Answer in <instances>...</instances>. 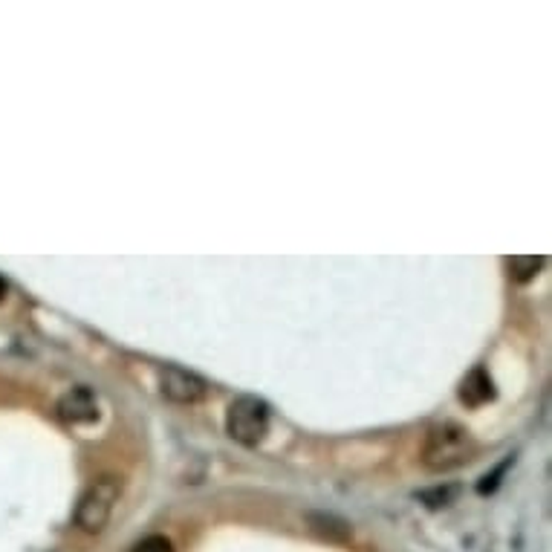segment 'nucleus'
Instances as JSON below:
<instances>
[{"label": "nucleus", "instance_id": "nucleus-9", "mask_svg": "<svg viewBox=\"0 0 552 552\" xmlns=\"http://www.w3.org/2000/svg\"><path fill=\"white\" fill-rule=\"evenodd\" d=\"M130 552H174V547L165 535H148V538H142Z\"/></svg>", "mask_w": 552, "mask_h": 552}, {"label": "nucleus", "instance_id": "nucleus-6", "mask_svg": "<svg viewBox=\"0 0 552 552\" xmlns=\"http://www.w3.org/2000/svg\"><path fill=\"white\" fill-rule=\"evenodd\" d=\"M460 399H463L465 405H472V408L492 403V399H495V382H492V376L483 371V367H475V371L468 373L463 379V384H460Z\"/></svg>", "mask_w": 552, "mask_h": 552}, {"label": "nucleus", "instance_id": "nucleus-4", "mask_svg": "<svg viewBox=\"0 0 552 552\" xmlns=\"http://www.w3.org/2000/svg\"><path fill=\"white\" fill-rule=\"evenodd\" d=\"M159 391L165 399H171L177 405H194L206 396V382L197 373L182 371V367H165L159 373Z\"/></svg>", "mask_w": 552, "mask_h": 552}, {"label": "nucleus", "instance_id": "nucleus-3", "mask_svg": "<svg viewBox=\"0 0 552 552\" xmlns=\"http://www.w3.org/2000/svg\"><path fill=\"white\" fill-rule=\"evenodd\" d=\"M270 431V408L255 396L234 399L226 411V434L240 445H258Z\"/></svg>", "mask_w": 552, "mask_h": 552}, {"label": "nucleus", "instance_id": "nucleus-11", "mask_svg": "<svg viewBox=\"0 0 552 552\" xmlns=\"http://www.w3.org/2000/svg\"><path fill=\"white\" fill-rule=\"evenodd\" d=\"M506 465H509V460H506L504 465H497V472H495V475H486V477H483V483H480V486H477V489H480L483 495H486V492H492V489L497 486V477H500V475H504V472H506Z\"/></svg>", "mask_w": 552, "mask_h": 552}, {"label": "nucleus", "instance_id": "nucleus-1", "mask_svg": "<svg viewBox=\"0 0 552 552\" xmlns=\"http://www.w3.org/2000/svg\"><path fill=\"white\" fill-rule=\"evenodd\" d=\"M477 455V445L463 425L457 423H437L428 428V437L423 445V465L428 472H455V468L472 463Z\"/></svg>", "mask_w": 552, "mask_h": 552}, {"label": "nucleus", "instance_id": "nucleus-5", "mask_svg": "<svg viewBox=\"0 0 552 552\" xmlns=\"http://www.w3.org/2000/svg\"><path fill=\"white\" fill-rule=\"evenodd\" d=\"M58 414H61V420L73 423V425H78V423H96L98 420V399H96V394L87 388V384H78V388L66 391L61 396Z\"/></svg>", "mask_w": 552, "mask_h": 552}, {"label": "nucleus", "instance_id": "nucleus-8", "mask_svg": "<svg viewBox=\"0 0 552 552\" xmlns=\"http://www.w3.org/2000/svg\"><path fill=\"white\" fill-rule=\"evenodd\" d=\"M544 266V258H509V270H512V278L517 283H526L538 275V270Z\"/></svg>", "mask_w": 552, "mask_h": 552}, {"label": "nucleus", "instance_id": "nucleus-10", "mask_svg": "<svg viewBox=\"0 0 552 552\" xmlns=\"http://www.w3.org/2000/svg\"><path fill=\"white\" fill-rule=\"evenodd\" d=\"M455 495H457V489H434V492H425L423 500L431 509H440V506H448Z\"/></svg>", "mask_w": 552, "mask_h": 552}, {"label": "nucleus", "instance_id": "nucleus-7", "mask_svg": "<svg viewBox=\"0 0 552 552\" xmlns=\"http://www.w3.org/2000/svg\"><path fill=\"white\" fill-rule=\"evenodd\" d=\"M310 529L327 541H347L350 538V526L332 515H310Z\"/></svg>", "mask_w": 552, "mask_h": 552}, {"label": "nucleus", "instance_id": "nucleus-2", "mask_svg": "<svg viewBox=\"0 0 552 552\" xmlns=\"http://www.w3.org/2000/svg\"><path fill=\"white\" fill-rule=\"evenodd\" d=\"M122 495V483L116 477H98L93 480L90 486L85 489V495L78 497V506H76V524L90 532L98 535L105 532V526L110 524V515L116 500Z\"/></svg>", "mask_w": 552, "mask_h": 552}, {"label": "nucleus", "instance_id": "nucleus-12", "mask_svg": "<svg viewBox=\"0 0 552 552\" xmlns=\"http://www.w3.org/2000/svg\"><path fill=\"white\" fill-rule=\"evenodd\" d=\"M6 292H9V287H6V281H4V278H0V304H4V301H6Z\"/></svg>", "mask_w": 552, "mask_h": 552}]
</instances>
